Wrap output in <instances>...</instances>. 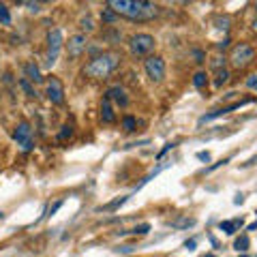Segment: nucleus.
Instances as JSON below:
<instances>
[{"label":"nucleus","mask_w":257,"mask_h":257,"mask_svg":"<svg viewBox=\"0 0 257 257\" xmlns=\"http://www.w3.org/2000/svg\"><path fill=\"white\" fill-rule=\"evenodd\" d=\"M107 9H112L118 17H127L131 22H152L161 13V7L148 0H109Z\"/></svg>","instance_id":"1"},{"label":"nucleus","mask_w":257,"mask_h":257,"mask_svg":"<svg viewBox=\"0 0 257 257\" xmlns=\"http://www.w3.org/2000/svg\"><path fill=\"white\" fill-rule=\"evenodd\" d=\"M120 54L118 52H103L99 56L90 58L84 66V75L90 79H107L120 64Z\"/></svg>","instance_id":"2"},{"label":"nucleus","mask_w":257,"mask_h":257,"mask_svg":"<svg viewBox=\"0 0 257 257\" xmlns=\"http://www.w3.org/2000/svg\"><path fill=\"white\" fill-rule=\"evenodd\" d=\"M255 60V47L249 43H238L229 52V63L234 69H247V66Z\"/></svg>","instance_id":"3"},{"label":"nucleus","mask_w":257,"mask_h":257,"mask_svg":"<svg viewBox=\"0 0 257 257\" xmlns=\"http://www.w3.org/2000/svg\"><path fill=\"white\" fill-rule=\"evenodd\" d=\"M155 45H157L155 36L148 34V32H137V34H133L131 39H128V50H131V54L135 58L148 56V54L155 50Z\"/></svg>","instance_id":"4"},{"label":"nucleus","mask_w":257,"mask_h":257,"mask_svg":"<svg viewBox=\"0 0 257 257\" xmlns=\"http://www.w3.org/2000/svg\"><path fill=\"white\" fill-rule=\"evenodd\" d=\"M64 45V39H63V30L60 28H52L50 32H47V52H45V64L52 66L56 63L60 50H63Z\"/></svg>","instance_id":"5"},{"label":"nucleus","mask_w":257,"mask_h":257,"mask_svg":"<svg viewBox=\"0 0 257 257\" xmlns=\"http://www.w3.org/2000/svg\"><path fill=\"white\" fill-rule=\"evenodd\" d=\"M13 139L17 142V146L24 150V152H30L34 148V139H32V127H30V122L22 120L20 125L15 127L13 131Z\"/></svg>","instance_id":"6"},{"label":"nucleus","mask_w":257,"mask_h":257,"mask_svg":"<svg viewBox=\"0 0 257 257\" xmlns=\"http://www.w3.org/2000/svg\"><path fill=\"white\" fill-rule=\"evenodd\" d=\"M144 71H146V75H148L150 82H163V77H165V60L161 56H148L144 60Z\"/></svg>","instance_id":"7"},{"label":"nucleus","mask_w":257,"mask_h":257,"mask_svg":"<svg viewBox=\"0 0 257 257\" xmlns=\"http://www.w3.org/2000/svg\"><path fill=\"white\" fill-rule=\"evenodd\" d=\"M45 95L54 105H63L64 103V86L56 75H50V79L45 82Z\"/></svg>","instance_id":"8"},{"label":"nucleus","mask_w":257,"mask_h":257,"mask_svg":"<svg viewBox=\"0 0 257 257\" xmlns=\"http://www.w3.org/2000/svg\"><path fill=\"white\" fill-rule=\"evenodd\" d=\"M86 34H73V36H69V41H66V52H69V58L71 60H75V58H79L82 54L86 52Z\"/></svg>","instance_id":"9"},{"label":"nucleus","mask_w":257,"mask_h":257,"mask_svg":"<svg viewBox=\"0 0 257 257\" xmlns=\"http://www.w3.org/2000/svg\"><path fill=\"white\" fill-rule=\"evenodd\" d=\"M249 103H253V99H240V101L231 103V105H227V107H221V109H214V112H210V114H206V116H201V120H199V122H206V120L219 118V116H225V114L234 112V109H240L242 105H249Z\"/></svg>","instance_id":"10"},{"label":"nucleus","mask_w":257,"mask_h":257,"mask_svg":"<svg viewBox=\"0 0 257 257\" xmlns=\"http://www.w3.org/2000/svg\"><path fill=\"white\" fill-rule=\"evenodd\" d=\"M105 99L109 101H116L120 107H127L128 105V96L125 93V88H120V86H112V88L105 93Z\"/></svg>","instance_id":"11"},{"label":"nucleus","mask_w":257,"mask_h":257,"mask_svg":"<svg viewBox=\"0 0 257 257\" xmlns=\"http://www.w3.org/2000/svg\"><path fill=\"white\" fill-rule=\"evenodd\" d=\"M24 77L28 79L30 84H41L43 82V77H41V71H39V66H36L32 60L30 63L24 64Z\"/></svg>","instance_id":"12"},{"label":"nucleus","mask_w":257,"mask_h":257,"mask_svg":"<svg viewBox=\"0 0 257 257\" xmlns=\"http://www.w3.org/2000/svg\"><path fill=\"white\" fill-rule=\"evenodd\" d=\"M101 120L105 125H114L116 122V114H114V107H112V101L103 96V103H101Z\"/></svg>","instance_id":"13"},{"label":"nucleus","mask_w":257,"mask_h":257,"mask_svg":"<svg viewBox=\"0 0 257 257\" xmlns=\"http://www.w3.org/2000/svg\"><path fill=\"white\" fill-rule=\"evenodd\" d=\"M214 86H217V88H221V86H225L229 82V71L227 69H219V71H214Z\"/></svg>","instance_id":"14"},{"label":"nucleus","mask_w":257,"mask_h":257,"mask_svg":"<svg viewBox=\"0 0 257 257\" xmlns=\"http://www.w3.org/2000/svg\"><path fill=\"white\" fill-rule=\"evenodd\" d=\"M249 247H251V240H249V236L247 234H242V236H238L236 240H234V249L238 251V253H244V251H249Z\"/></svg>","instance_id":"15"},{"label":"nucleus","mask_w":257,"mask_h":257,"mask_svg":"<svg viewBox=\"0 0 257 257\" xmlns=\"http://www.w3.org/2000/svg\"><path fill=\"white\" fill-rule=\"evenodd\" d=\"M193 86H195L197 90H204L206 86H208V75H206L204 71H197V73L193 75Z\"/></svg>","instance_id":"16"},{"label":"nucleus","mask_w":257,"mask_h":257,"mask_svg":"<svg viewBox=\"0 0 257 257\" xmlns=\"http://www.w3.org/2000/svg\"><path fill=\"white\" fill-rule=\"evenodd\" d=\"M20 88L30 96V99H36V96H39V95H36V88H32V84H30L26 77H22V79H20Z\"/></svg>","instance_id":"17"},{"label":"nucleus","mask_w":257,"mask_h":257,"mask_svg":"<svg viewBox=\"0 0 257 257\" xmlns=\"http://www.w3.org/2000/svg\"><path fill=\"white\" fill-rule=\"evenodd\" d=\"M101 20H103V24L112 26V24H114L116 20H118V15H116L112 9H103V11H101Z\"/></svg>","instance_id":"18"},{"label":"nucleus","mask_w":257,"mask_h":257,"mask_svg":"<svg viewBox=\"0 0 257 257\" xmlns=\"http://www.w3.org/2000/svg\"><path fill=\"white\" fill-rule=\"evenodd\" d=\"M71 137H73V127L71 125H64L56 139H58V142H66V139H71Z\"/></svg>","instance_id":"19"},{"label":"nucleus","mask_w":257,"mask_h":257,"mask_svg":"<svg viewBox=\"0 0 257 257\" xmlns=\"http://www.w3.org/2000/svg\"><path fill=\"white\" fill-rule=\"evenodd\" d=\"M0 24H4V26L11 24V13H9L7 4H0Z\"/></svg>","instance_id":"20"},{"label":"nucleus","mask_w":257,"mask_h":257,"mask_svg":"<svg viewBox=\"0 0 257 257\" xmlns=\"http://www.w3.org/2000/svg\"><path fill=\"white\" fill-rule=\"evenodd\" d=\"M135 118H133V116H125V120H122V127H125V131L127 133H133L135 131Z\"/></svg>","instance_id":"21"},{"label":"nucleus","mask_w":257,"mask_h":257,"mask_svg":"<svg viewBox=\"0 0 257 257\" xmlns=\"http://www.w3.org/2000/svg\"><path fill=\"white\" fill-rule=\"evenodd\" d=\"M219 227H221V229L225 231V234H229V236H231V234H236V229H238L236 225H234V221H221V223H219Z\"/></svg>","instance_id":"22"},{"label":"nucleus","mask_w":257,"mask_h":257,"mask_svg":"<svg viewBox=\"0 0 257 257\" xmlns=\"http://www.w3.org/2000/svg\"><path fill=\"white\" fill-rule=\"evenodd\" d=\"M191 225H195V219H178L171 223V227H191Z\"/></svg>","instance_id":"23"},{"label":"nucleus","mask_w":257,"mask_h":257,"mask_svg":"<svg viewBox=\"0 0 257 257\" xmlns=\"http://www.w3.org/2000/svg\"><path fill=\"white\" fill-rule=\"evenodd\" d=\"M225 63H227V60H225V56L221 58V56H217V58H212V63H210V66L214 71H219V69H225Z\"/></svg>","instance_id":"24"},{"label":"nucleus","mask_w":257,"mask_h":257,"mask_svg":"<svg viewBox=\"0 0 257 257\" xmlns=\"http://www.w3.org/2000/svg\"><path fill=\"white\" fill-rule=\"evenodd\" d=\"M82 30H86V32H93L95 30V24H93V17H84L82 20V26H79Z\"/></svg>","instance_id":"25"},{"label":"nucleus","mask_w":257,"mask_h":257,"mask_svg":"<svg viewBox=\"0 0 257 257\" xmlns=\"http://www.w3.org/2000/svg\"><path fill=\"white\" fill-rule=\"evenodd\" d=\"M148 231H150V223H142V225H137V227L135 229H133V234H139V236H144V234H148Z\"/></svg>","instance_id":"26"},{"label":"nucleus","mask_w":257,"mask_h":257,"mask_svg":"<svg viewBox=\"0 0 257 257\" xmlns=\"http://www.w3.org/2000/svg\"><path fill=\"white\" fill-rule=\"evenodd\" d=\"M127 199H128V195H127V197H120V199H116V201H112V204H107V206H105V210H116V208H120V206L125 204Z\"/></svg>","instance_id":"27"},{"label":"nucleus","mask_w":257,"mask_h":257,"mask_svg":"<svg viewBox=\"0 0 257 257\" xmlns=\"http://www.w3.org/2000/svg\"><path fill=\"white\" fill-rule=\"evenodd\" d=\"M217 24H219L217 28H221V30H227V28H229V26H227V24H229L227 17H217Z\"/></svg>","instance_id":"28"},{"label":"nucleus","mask_w":257,"mask_h":257,"mask_svg":"<svg viewBox=\"0 0 257 257\" xmlns=\"http://www.w3.org/2000/svg\"><path fill=\"white\" fill-rule=\"evenodd\" d=\"M24 7H28V11H32V13H36V11L41 9V4L39 2H22Z\"/></svg>","instance_id":"29"},{"label":"nucleus","mask_w":257,"mask_h":257,"mask_svg":"<svg viewBox=\"0 0 257 257\" xmlns=\"http://www.w3.org/2000/svg\"><path fill=\"white\" fill-rule=\"evenodd\" d=\"M247 86H249V88H253V90H257V75H251L247 79Z\"/></svg>","instance_id":"30"},{"label":"nucleus","mask_w":257,"mask_h":257,"mask_svg":"<svg viewBox=\"0 0 257 257\" xmlns=\"http://www.w3.org/2000/svg\"><path fill=\"white\" fill-rule=\"evenodd\" d=\"M197 159H199V161H210V155H208V152H204V150H201V152H197Z\"/></svg>","instance_id":"31"},{"label":"nucleus","mask_w":257,"mask_h":257,"mask_svg":"<svg viewBox=\"0 0 257 257\" xmlns=\"http://www.w3.org/2000/svg\"><path fill=\"white\" fill-rule=\"evenodd\" d=\"M217 47H219V50H227V47H229V39H225V41H221V43H217Z\"/></svg>","instance_id":"32"},{"label":"nucleus","mask_w":257,"mask_h":257,"mask_svg":"<svg viewBox=\"0 0 257 257\" xmlns=\"http://www.w3.org/2000/svg\"><path fill=\"white\" fill-rule=\"evenodd\" d=\"M60 206H63V199H58V201H56V204H54V206L50 208V214H54V212H56V210H58V208H60Z\"/></svg>","instance_id":"33"},{"label":"nucleus","mask_w":257,"mask_h":257,"mask_svg":"<svg viewBox=\"0 0 257 257\" xmlns=\"http://www.w3.org/2000/svg\"><path fill=\"white\" fill-rule=\"evenodd\" d=\"M195 244H197L195 240H187V242H185V247H187L189 251H193V249H195Z\"/></svg>","instance_id":"34"},{"label":"nucleus","mask_w":257,"mask_h":257,"mask_svg":"<svg viewBox=\"0 0 257 257\" xmlns=\"http://www.w3.org/2000/svg\"><path fill=\"white\" fill-rule=\"evenodd\" d=\"M116 251H118V253H131L133 247H120V249H116Z\"/></svg>","instance_id":"35"},{"label":"nucleus","mask_w":257,"mask_h":257,"mask_svg":"<svg viewBox=\"0 0 257 257\" xmlns=\"http://www.w3.org/2000/svg\"><path fill=\"white\" fill-rule=\"evenodd\" d=\"M253 163H257V157H253V159H249V161L244 163V167H249V165H253Z\"/></svg>","instance_id":"36"},{"label":"nucleus","mask_w":257,"mask_h":257,"mask_svg":"<svg viewBox=\"0 0 257 257\" xmlns=\"http://www.w3.org/2000/svg\"><path fill=\"white\" fill-rule=\"evenodd\" d=\"M247 229H249V231H255V229H257V221H255V223H251Z\"/></svg>","instance_id":"37"},{"label":"nucleus","mask_w":257,"mask_h":257,"mask_svg":"<svg viewBox=\"0 0 257 257\" xmlns=\"http://www.w3.org/2000/svg\"><path fill=\"white\" fill-rule=\"evenodd\" d=\"M234 201H236V204H242L244 197H242V195H236V199H234Z\"/></svg>","instance_id":"38"},{"label":"nucleus","mask_w":257,"mask_h":257,"mask_svg":"<svg viewBox=\"0 0 257 257\" xmlns=\"http://www.w3.org/2000/svg\"><path fill=\"white\" fill-rule=\"evenodd\" d=\"M253 28H255V30H257V20H255V24H253Z\"/></svg>","instance_id":"39"},{"label":"nucleus","mask_w":257,"mask_h":257,"mask_svg":"<svg viewBox=\"0 0 257 257\" xmlns=\"http://www.w3.org/2000/svg\"><path fill=\"white\" fill-rule=\"evenodd\" d=\"M238 257H249V255H238Z\"/></svg>","instance_id":"40"},{"label":"nucleus","mask_w":257,"mask_h":257,"mask_svg":"<svg viewBox=\"0 0 257 257\" xmlns=\"http://www.w3.org/2000/svg\"><path fill=\"white\" fill-rule=\"evenodd\" d=\"M255 11H257V2H255Z\"/></svg>","instance_id":"41"},{"label":"nucleus","mask_w":257,"mask_h":257,"mask_svg":"<svg viewBox=\"0 0 257 257\" xmlns=\"http://www.w3.org/2000/svg\"><path fill=\"white\" fill-rule=\"evenodd\" d=\"M208 257H214V255H208Z\"/></svg>","instance_id":"42"}]
</instances>
